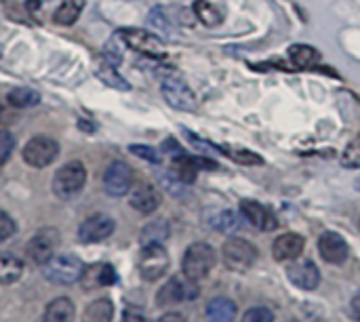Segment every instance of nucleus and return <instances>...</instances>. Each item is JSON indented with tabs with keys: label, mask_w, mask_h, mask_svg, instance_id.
<instances>
[{
	"label": "nucleus",
	"mask_w": 360,
	"mask_h": 322,
	"mask_svg": "<svg viewBox=\"0 0 360 322\" xmlns=\"http://www.w3.org/2000/svg\"><path fill=\"white\" fill-rule=\"evenodd\" d=\"M215 259H217L215 249L209 243H194V245H190L186 255H184V259H181L184 276H188L190 281H202L213 270Z\"/></svg>",
	"instance_id": "f257e3e1"
},
{
	"label": "nucleus",
	"mask_w": 360,
	"mask_h": 322,
	"mask_svg": "<svg viewBox=\"0 0 360 322\" xmlns=\"http://www.w3.org/2000/svg\"><path fill=\"white\" fill-rule=\"evenodd\" d=\"M86 183V169L82 162L78 160H72V162H65L53 177V192L57 198H74L82 192Z\"/></svg>",
	"instance_id": "f03ea898"
},
{
	"label": "nucleus",
	"mask_w": 360,
	"mask_h": 322,
	"mask_svg": "<svg viewBox=\"0 0 360 322\" xmlns=\"http://www.w3.org/2000/svg\"><path fill=\"white\" fill-rule=\"evenodd\" d=\"M84 270L86 268L82 266V262L76 255H57L44 266V276H46V281L65 287V285H74V283L82 281Z\"/></svg>",
	"instance_id": "7ed1b4c3"
},
{
	"label": "nucleus",
	"mask_w": 360,
	"mask_h": 322,
	"mask_svg": "<svg viewBox=\"0 0 360 322\" xmlns=\"http://www.w3.org/2000/svg\"><path fill=\"white\" fill-rule=\"evenodd\" d=\"M118 38L131 46L133 51L154 57V59H162L167 55V49L162 44V40L156 34H150L148 30H139V27H122L118 30Z\"/></svg>",
	"instance_id": "20e7f679"
},
{
	"label": "nucleus",
	"mask_w": 360,
	"mask_h": 322,
	"mask_svg": "<svg viewBox=\"0 0 360 322\" xmlns=\"http://www.w3.org/2000/svg\"><path fill=\"white\" fill-rule=\"evenodd\" d=\"M160 86H162V97L167 99L171 108L181 110V112L196 110V95L179 74H167Z\"/></svg>",
	"instance_id": "39448f33"
},
{
	"label": "nucleus",
	"mask_w": 360,
	"mask_h": 322,
	"mask_svg": "<svg viewBox=\"0 0 360 322\" xmlns=\"http://www.w3.org/2000/svg\"><path fill=\"white\" fill-rule=\"evenodd\" d=\"M221 257L226 268H230L232 272H247L257 259V249L245 238H230L224 243Z\"/></svg>",
	"instance_id": "423d86ee"
},
{
	"label": "nucleus",
	"mask_w": 360,
	"mask_h": 322,
	"mask_svg": "<svg viewBox=\"0 0 360 322\" xmlns=\"http://www.w3.org/2000/svg\"><path fill=\"white\" fill-rule=\"evenodd\" d=\"M198 297V287L196 281H190L188 276H175L171 278L156 295V304L160 308H173L181 302H190Z\"/></svg>",
	"instance_id": "0eeeda50"
},
{
	"label": "nucleus",
	"mask_w": 360,
	"mask_h": 322,
	"mask_svg": "<svg viewBox=\"0 0 360 322\" xmlns=\"http://www.w3.org/2000/svg\"><path fill=\"white\" fill-rule=\"evenodd\" d=\"M57 154H59V143L53 137H46V135L32 137L23 148V160L34 169L49 167L57 158Z\"/></svg>",
	"instance_id": "6e6552de"
},
{
	"label": "nucleus",
	"mask_w": 360,
	"mask_h": 322,
	"mask_svg": "<svg viewBox=\"0 0 360 322\" xmlns=\"http://www.w3.org/2000/svg\"><path fill=\"white\" fill-rule=\"evenodd\" d=\"M169 270V253L165 251L162 245H152V247H141V257H139V272L146 281H158L165 276Z\"/></svg>",
	"instance_id": "1a4fd4ad"
},
{
	"label": "nucleus",
	"mask_w": 360,
	"mask_h": 322,
	"mask_svg": "<svg viewBox=\"0 0 360 322\" xmlns=\"http://www.w3.org/2000/svg\"><path fill=\"white\" fill-rule=\"evenodd\" d=\"M131 186H133V169L122 160H114L103 173V190L110 196L118 198L131 192Z\"/></svg>",
	"instance_id": "9d476101"
},
{
	"label": "nucleus",
	"mask_w": 360,
	"mask_h": 322,
	"mask_svg": "<svg viewBox=\"0 0 360 322\" xmlns=\"http://www.w3.org/2000/svg\"><path fill=\"white\" fill-rule=\"evenodd\" d=\"M57 232L53 230H44L38 232L36 236L30 238L27 247H25V255L32 264L36 266H46L53 257H55V249H57Z\"/></svg>",
	"instance_id": "9b49d317"
},
{
	"label": "nucleus",
	"mask_w": 360,
	"mask_h": 322,
	"mask_svg": "<svg viewBox=\"0 0 360 322\" xmlns=\"http://www.w3.org/2000/svg\"><path fill=\"white\" fill-rule=\"evenodd\" d=\"M240 213L253 228H257L262 232H272L278 228V219L272 213V209L257 200H251V198L240 200Z\"/></svg>",
	"instance_id": "f8f14e48"
},
{
	"label": "nucleus",
	"mask_w": 360,
	"mask_h": 322,
	"mask_svg": "<svg viewBox=\"0 0 360 322\" xmlns=\"http://www.w3.org/2000/svg\"><path fill=\"white\" fill-rule=\"evenodd\" d=\"M116 230V224L112 217L108 215H91L89 219L82 221V226L78 228V238L84 245H93V243H101L105 238H110Z\"/></svg>",
	"instance_id": "ddd939ff"
},
{
	"label": "nucleus",
	"mask_w": 360,
	"mask_h": 322,
	"mask_svg": "<svg viewBox=\"0 0 360 322\" xmlns=\"http://www.w3.org/2000/svg\"><path fill=\"white\" fill-rule=\"evenodd\" d=\"M287 276L291 285L302 291H314L321 285V270L310 259H293V264L287 268Z\"/></svg>",
	"instance_id": "4468645a"
},
{
	"label": "nucleus",
	"mask_w": 360,
	"mask_h": 322,
	"mask_svg": "<svg viewBox=\"0 0 360 322\" xmlns=\"http://www.w3.org/2000/svg\"><path fill=\"white\" fill-rule=\"evenodd\" d=\"M173 177L181 183H192L198 175L200 169H215L217 165L209 158H196V156H186V154H179L173 158Z\"/></svg>",
	"instance_id": "2eb2a0df"
},
{
	"label": "nucleus",
	"mask_w": 360,
	"mask_h": 322,
	"mask_svg": "<svg viewBox=\"0 0 360 322\" xmlns=\"http://www.w3.org/2000/svg\"><path fill=\"white\" fill-rule=\"evenodd\" d=\"M319 251H321V257L327 262V264H333V266H340L348 259V243L344 236H340L338 232H325L321 238H319Z\"/></svg>",
	"instance_id": "dca6fc26"
},
{
	"label": "nucleus",
	"mask_w": 360,
	"mask_h": 322,
	"mask_svg": "<svg viewBox=\"0 0 360 322\" xmlns=\"http://www.w3.org/2000/svg\"><path fill=\"white\" fill-rule=\"evenodd\" d=\"M160 192L152 186V183H137L133 186L131 190V196H129V202L135 211L143 213V215H150L154 213L158 207H160Z\"/></svg>",
	"instance_id": "f3484780"
},
{
	"label": "nucleus",
	"mask_w": 360,
	"mask_h": 322,
	"mask_svg": "<svg viewBox=\"0 0 360 322\" xmlns=\"http://www.w3.org/2000/svg\"><path fill=\"white\" fill-rule=\"evenodd\" d=\"M306 243H304V236L295 234V232H289V234H283L274 240L272 245V257L276 262H293L302 255Z\"/></svg>",
	"instance_id": "a211bd4d"
},
{
	"label": "nucleus",
	"mask_w": 360,
	"mask_h": 322,
	"mask_svg": "<svg viewBox=\"0 0 360 322\" xmlns=\"http://www.w3.org/2000/svg\"><path fill=\"white\" fill-rule=\"evenodd\" d=\"M205 314H207L209 322H234L236 314H238V308L228 297H215L207 304Z\"/></svg>",
	"instance_id": "6ab92c4d"
},
{
	"label": "nucleus",
	"mask_w": 360,
	"mask_h": 322,
	"mask_svg": "<svg viewBox=\"0 0 360 322\" xmlns=\"http://www.w3.org/2000/svg\"><path fill=\"white\" fill-rule=\"evenodd\" d=\"M76 318V308L68 297H57L46 306L42 322H74Z\"/></svg>",
	"instance_id": "aec40b11"
},
{
	"label": "nucleus",
	"mask_w": 360,
	"mask_h": 322,
	"mask_svg": "<svg viewBox=\"0 0 360 322\" xmlns=\"http://www.w3.org/2000/svg\"><path fill=\"white\" fill-rule=\"evenodd\" d=\"M171 234V228L165 219H158V221H152L148 224L141 234H139V243L141 247H152V245H165L167 238Z\"/></svg>",
	"instance_id": "412c9836"
},
{
	"label": "nucleus",
	"mask_w": 360,
	"mask_h": 322,
	"mask_svg": "<svg viewBox=\"0 0 360 322\" xmlns=\"http://www.w3.org/2000/svg\"><path fill=\"white\" fill-rule=\"evenodd\" d=\"M84 278H91V283H84L86 289H95V287H110L116 283V272L112 266L108 264H101V266H91L84 270L82 274V281Z\"/></svg>",
	"instance_id": "4be33fe9"
},
{
	"label": "nucleus",
	"mask_w": 360,
	"mask_h": 322,
	"mask_svg": "<svg viewBox=\"0 0 360 322\" xmlns=\"http://www.w3.org/2000/svg\"><path fill=\"white\" fill-rule=\"evenodd\" d=\"M82 8H84V0H63L53 13V21L57 25H72L78 21Z\"/></svg>",
	"instance_id": "5701e85b"
},
{
	"label": "nucleus",
	"mask_w": 360,
	"mask_h": 322,
	"mask_svg": "<svg viewBox=\"0 0 360 322\" xmlns=\"http://www.w3.org/2000/svg\"><path fill=\"white\" fill-rule=\"evenodd\" d=\"M23 264L11 253H0V285H13L21 278Z\"/></svg>",
	"instance_id": "b1692460"
},
{
	"label": "nucleus",
	"mask_w": 360,
	"mask_h": 322,
	"mask_svg": "<svg viewBox=\"0 0 360 322\" xmlns=\"http://www.w3.org/2000/svg\"><path fill=\"white\" fill-rule=\"evenodd\" d=\"M289 55H291V61L297 67H314L321 61V53L314 46H308V44H293L289 49Z\"/></svg>",
	"instance_id": "393cba45"
},
{
	"label": "nucleus",
	"mask_w": 360,
	"mask_h": 322,
	"mask_svg": "<svg viewBox=\"0 0 360 322\" xmlns=\"http://www.w3.org/2000/svg\"><path fill=\"white\" fill-rule=\"evenodd\" d=\"M6 101H8L13 108L25 110V108H34V105L40 103V93L34 91V89H27V86H19V89L8 91Z\"/></svg>",
	"instance_id": "a878e982"
},
{
	"label": "nucleus",
	"mask_w": 360,
	"mask_h": 322,
	"mask_svg": "<svg viewBox=\"0 0 360 322\" xmlns=\"http://www.w3.org/2000/svg\"><path fill=\"white\" fill-rule=\"evenodd\" d=\"M112 318H114V306L110 300L93 302L82 314V322H112Z\"/></svg>",
	"instance_id": "bb28decb"
},
{
	"label": "nucleus",
	"mask_w": 360,
	"mask_h": 322,
	"mask_svg": "<svg viewBox=\"0 0 360 322\" xmlns=\"http://www.w3.org/2000/svg\"><path fill=\"white\" fill-rule=\"evenodd\" d=\"M97 78H99L101 82H105L108 86L116 89V91H129V89H131V84H129V82L116 72V67L110 65V63H101V65L97 67Z\"/></svg>",
	"instance_id": "cd10ccee"
},
{
	"label": "nucleus",
	"mask_w": 360,
	"mask_h": 322,
	"mask_svg": "<svg viewBox=\"0 0 360 322\" xmlns=\"http://www.w3.org/2000/svg\"><path fill=\"white\" fill-rule=\"evenodd\" d=\"M194 13H196V17H198L202 23H207V25H217V23H221V19H224V15H221L213 4H209L207 0H198V2L194 4Z\"/></svg>",
	"instance_id": "c85d7f7f"
},
{
	"label": "nucleus",
	"mask_w": 360,
	"mask_h": 322,
	"mask_svg": "<svg viewBox=\"0 0 360 322\" xmlns=\"http://www.w3.org/2000/svg\"><path fill=\"white\" fill-rule=\"evenodd\" d=\"M342 165H344L346 169H350V171L360 169V133L348 143V148L344 150Z\"/></svg>",
	"instance_id": "c756f323"
},
{
	"label": "nucleus",
	"mask_w": 360,
	"mask_h": 322,
	"mask_svg": "<svg viewBox=\"0 0 360 322\" xmlns=\"http://www.w3.org/2000/svg\"><path fill=\"white\" fill-rule=\"evenodd\" d=\"M211 226L217 230V232H234L236 228H238V217H236V213H232V211H221L217 217H213L211 219Z\"/></svg>",
	"instance_id": "7c9ffc66"
},
{
	"label": "nucleus",
	"mask_w": 360,
	"mask_h": 322,
	"mask_svg": "<svg viewBox=\"0 0 360 322\" xmlns=\"http://www.w3.org/2000/svg\"><path fill=\"white\" fill-rule=\"evenodd\" d=\"M219 152L228 154L230 158H234L236 162H243V165H262V158L249 150H236V148H217Z\"/></svg>",
	"instance_id": "2f4dec72"
},
{
	"label": "nucleus",
	"mask_w": 360,
	"mask_h": 322,
	"mask_svg": "<svg viewBox=\"0 0 360 322\" xmlns=\"http://www.w3.org/2000/svg\"><path fill=\"white\" fill-rule=\"evenodd\" d=\"M243 322H274V312L264 306L249 308L243 316Z\"/></svg>",
	"instance_id": "473e14b6"
},
{
	"label": "nucleus",
	"mask_w": 360,
	"mask_h": 322,
	"mask_svg": "<svg viewBox=\"0 0 360 322\" xmlns=\"http://www.w3.org/2000/svg\"><path fill=\"white\" fill-rule=\"evenodd\" d=\"M15 150V135L6 129L0 131V165H4Z\"/></svg>",
	"instance_id": "72a5a7b5"
},
{
	"label": "nucleus",
	"mask_w": 360,
	"mask_h": 322,
	"mask_svg": "<svg viewBox=\"0 0 360 322\" xmlns=\"http://www.w3.org/2000/svg\"><path fill=\"white\" fill-rule=\"evenodd\" d=\"M120 42L122 40H116V36L105 44V49H103V57H105V63H110V65H118L120 61H122V51H120Z\"/></svg>",
	"instance_id": "f704fd0d"
},
{
	"label": "nucleus",
	"mask_w": 360,
	"mask_h": 322,
	"mask_svg": "<svg viewBox=\"0 0 360 322\" xmlns=\"http://www.w3.org/2000/svg\"><path fill=\"white\" fill-rule=\"evenodd\" d=\"M15 232H17L15 219L8 213L0 211V240H8L11 236H15Z\"/></svg>",
	"instance_id": "c9c22d12"
},
{
	"label": "nucleus",
	"mask_w": 360,
	"mask_h": 322,
	"mask_svg": "<svg viewBox=\"0 0 360 322\" xmlns=\"http://www.w3.org/2000/svg\"><path fill=\"white\" fill-rule=\"evenodd\" d=\"M129 150H131V154H135V156H139V158H143L148 162H154V165L160 162V154L150 146H131Z\"/></svg>",
	"instance_id": "e433bc0d"
},
{
	"label": "nucleus",
	"mask_w": 360,
	"mask_h": 322,
	"mask_svg": "<svg viewBox=\"0 0 360 322\" xmlns=\"http://www.w3.org/2000/svg\"><path fill=\"white\" fill-rule=\"evenodd\" d=\"M148 19H150L152 25H156V27H160V30H165V32H171V21L167 19V15H165L162 8H154V11L150 13Z\"/></svg>",
	"instance_id": "4c0bfd02"
},
{
	"label": "nucleus",
	"mask_w": 360,
	"mask_h": 322,
	"mask_svg": "<svg viewBox=\"0 0 360 322\" xmlns=\"http://www.w3.org/2000/svg\"><path fill=\"white\" fill-rule=\"evenodd\" d=\"M348 314H350V318H352V321L360 322V293H359V295H354V297H352Z\"/></svg>",
	"instance_id": "58836bf2"
},
{
	"label": "nucleus",
	"mask_w": 360,
	"mask_h": 322,
	"mask_svg": "<svg viewBox=\"0 0 360 322\" xmlns=\"http://www.w3.org/2000/svg\"><path fill=\"white\" fill-rule=\"evenodd\" d=\"M156 322H186V318L179 312H167V314H162Z\"/></svg>",
	"instance_id": "ea45409f"
},
{
	"label": "nucleus",
	"mask_w": 360,
	"mask_h": 322,
	"mask_svg": "<svg viewBox=\"0 0 360 322\" xmlns=\"http://www.w3.org/2000/svg\"><path fill=\"white\" fill-rule=\"evenodd\" d=\"M359 224H360V221H359Z\"/></svg>",
	"instance_id": "a19ab883"
}]
</instances>
